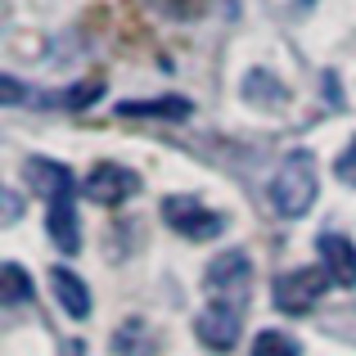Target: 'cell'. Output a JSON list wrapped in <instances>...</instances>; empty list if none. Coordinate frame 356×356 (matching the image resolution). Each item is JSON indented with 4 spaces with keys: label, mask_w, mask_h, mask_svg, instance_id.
<instances>
[{
    "label": "cell",
    "mask_w": 356,
    "mask_h": 356,
    "mask_svg": "<svg viewBox=\"0 0 356 356\" xmlns=\"http://www.w3.org/2000/svg\"><path fill=\"white\" fill-rule=\"evenodd\" d=\"M316 190H321V176H316V158L307 154V149L289 154L284 163H280V172L270 176V203H275V212L289 217V221L312 212Z\"/></svg>",
    "instance_id": "6da1fadb"
},
{
    "label": "cell",
    "mask_w": 356,
    "mask_h": 356,
    "mask_svg": "<svg viewBox=\"0 0 356 356\" xmlns=\"http://www.w3.org/2000/svg\"><path fill=\"white\" fill-rule=\"evenodd\" d=\"M203 284H208V293L217 298V307L239 312L243 298H248V284H252V261H248V252H243V248H226L221 257H212Z\"/></svg>",
    "instance_id": "7a4b0ae2"
},
{
    "label": "cell",
    "mask_w": 356,
    "mask_h": 356,
    "mask_svg": "<svg viewBox=\"0 0 356 356\" xmlns=\"http://www.w3.org/2000/svg\"><path fill=\"white\" fill-rule=\"evenodd\" d=\"M330 270L325 266H302V270H284V275L275 280V307L289 316H307L316 302L325 298V289H330Z\"/></svg>",
    "instance_id": "3957f363"
},
{
    "label": "cell",
    "mask_w": 356,
    "mask_h": 356,
    "mask_svg": "<svg viewBox=\"0 0 356 356\" xmlns=\"http://www.w3.org/2000/svg\"><path fill=\"white\" fill-rule=\"evenodd\" d=\"M163 221L176 230V235L185 239H217L221 230H226V217L212 208H203L199 199H185V194H172V199H163Z\"/></svg>",
    "instance_id": "277c9868"
},
{
    "label": "cell",
    "mask_w": 356,
    "mask_h": 356,
    "mask_svg": "<svg viewBox=\"0 0 356 356\" xmlns=\"http://www.w3.org/2000/svg\"><path fill=\"white\" fill-rule=\"evenodd\" d=\"M136 190H140V176L127 172V167H118V163L90 167V176L81 181V194H86L90 203H99V208H118V203H127Z\"/></svg>",
    "instance_id": "5b68a950"
},
{
    "label": "cell",
    "mask_w": 356,
    "mask_h": 356,
    "mask_svg": "<svg viewBox=\"0 0 356 356\" xmlns=\"http://www.w3.org/2000/svg\"><path fill=\"white\" fill-rule=\"evenodd\" d=\"M23 176H27V185H32V194H41L45 203H63V199L77 194V176L63 163H54V158H27Z\"/></svg>",
    "instance_id": "8992f818"
},
{
    "label": "cell",
    "mask_w": 356,
    "mask_h": 356,
    "mask_svg": "<svg viewBox=\"0 0 356 356\" xmlns=\"http://www.w3.org/2000/svg\"><path fill=\"white\" fill-rule=\"evenodd\" d=\"M194 330H199L203 348L230 352V348L239 343V312H230V307H208V312L194 321Z\"/></svg>",
    "instance_id": "52a82bcc"
},
{
    "label": "cell",
    "mask_w": 356,
    "mask_h": 356,
    "mask_svg": "<svg viewBox=\"0 0 356 356\" xmlns=\"http://www.w3.org/2000/svg\"><path fill=\"white\" fill-rule=\"evenodd\" d=\"M321 261L330 270L334 284L343 289H356V243L343 239V235H321Z\"/></svg>",
    "instance_id": "ba28073f"
},
{
    "label": "cell",
    "mask_w": 356,
    "mask_h": 356,
    "mask_svg": "<svg viewBox=\"0 0 356 356\" xmlns=\"http://www.w3.org/2000/svg\"><path fill=\"white\" fill-rule=\"evenodd\" d=\"M50 284H54V298L63 302V312H68L72 321H86V316H90V289H86V280H81L77 270H68V266H54L50 270Z\"/></svg>",
    "instance_id": "9c48e42d"
},
{
    "label": "cell",
    "mask_w": 356,
    "mask_h": 356,
    "mask_svg": "<svg viewBox=\"0 0 356 356\" xmlns=\"http://www.w3.org/2000/svg\"><path fill=\"white\" fill-rule=\"evenodd\" d=\"M45 230H50V239H54V248H59V252H77L81 248V221H77L72 199L50 203V212H45Z\"/></svg>",
    "instance_id": "30bf717a"
},
{
    "label": "cell",
    "mask_w": 356,
    "mask_h": 356,
    "mask_svg": "<svg viewBox=\"0 0 356 356\" xmlns=\"http://www.w3.org/2000/svg\"><path fill=\"white\" fill-rule=\"evenodd\" d=\"M118 113L122 118H172V122H181V118L194 113V104H190V99H181V95H167V99H127V104H118Z\"/></svg>",
    "instance_id": "8fae6325"
},
{
    "label": "cell",
    "mask_w": 356,
    "mask_h": 356,
    "mask_svg": "<svg viewBox=\"0 0 356 356\" xmlns=\"http://www.w3.org/2000/svg\"><path fill=\"white\" fill-rule=\"evenodd\" d=\"M113 348H118V356H149L154 352V334H149V325L140 321V316H131V321L118 325Z\"/></svg>",
    "instance_id": "7c38bea8"
},
{
    "label": "cell",
    "mask_w": 356,
    "mask_h": 356,
    "mask_svg": "<svg viewBox=\"0 0 356 356\" xmlns=\"http://www.w3.org/2000/svg\"><path fill=\"white\" fill-rule=\"evenodd\" d=\"M32 298V275L14 261H0V302H27Z\"/></svg>",
    "instance_id": "4fadbf2b"
},
{
    "label": "cell",
    "mask_w": 356,
    "mask_h": 356,
    "mask_svg": "<svg viewBox=\"0 0 356 356\" xmlns=\"http://www.w3.org/2000/svg\"><path fill=\"white\" fill-rule=\"evenodd\" d=\"M252 356H298V343L280 330H261L252 339Z\"/></svg>",
    "instance_id": "5bb4252c"
},
{
    "label": "cell",
    "mask_w": 356,
    "mask_h": 356,
    "mask_svg": "<svg viewBox=\"0 0 356 356\" xmlns=\"http://www.w3.org/2000/svg\"><path fill=\"white\" fill-rule=\"evenodd\" d=\"M243 95L248 99H270V104H280V99H284V86H280V81H270L266 72H248V81H243Z\"/></svg>",
    "instance_id": "9a60e30c"
},
{
    "label": "cell",
    "mask_w": 356,
    "mask_h": 356,
    "mask_svg": "<svg viewBox=\"0 0 356 356\" xmlns=\"http://www.w3.org/2000/svg\"><path fill=\"white\" fill-rule=\"evenodd\" d=\"M99 90H104V81H99V77H90L86 86H72L68 95H59V99H63V108H86V99H95Z\"/></svg>",
    "instance_id": "2e32d148"
},
{
    "label": "cell",
    "mask_w": 356,
    "mask_h": 356,
    "mask_svg": "<svg viewBox=\"0 0 356 356\" xmlns=\"http://www.w3.org/2000/svg\"><path fill=\"white\" fill-rule=\"evenodd\" d=\"M334 176H339L343 185H352V190H356V140L339 154V163H334Z\"/></svg>",
    "instance_id": "e0dca14e"
},
{
    "label": "cell",
    "mask_w": 356,
    "mask_h": 356,
    "mask_svg": "<svg viewBox=\"0 0 356 356\" xmlns=\"http://www.w3.org/2000/svg\"><path fill=\"white\" fill-rule=\"evenodd\" d=\"M23 99H27V86L18 77H5V72H0V104L14 108V104H23Z\"/></svg>",
    "instance_id": "ac0fdd59"
},
{
    "label": "cell",
    "mask_w": 356,
    "mask_h": 356,
    "mask_svg": "<svg viewBox=\"0 0 356 356\" xmlns=\"http://www.w3.org/2000/svg\"><path fill=\"white\" fill-rule=\"evenodd\" d=\"M158 5H163L172 18H194V14H203L208 0H158Z\"/></svg>",
    "instance_id": "d6986e66"
},
{
    "label": "cell",
    "mask_w": 356,
    "mask_h": 356,
    "mask_svg": "<svg viewBox=\"0 0 356 356\" xmlns=\"http://www.w3.org/2000/svg\"><path fill=\"white\" fill-rule=\"evenodd\" d=\"M59 356H86V348H81V343H63Z\"/></svg>",
    "instance_id": "ffe728a7"
}]
</instances>
